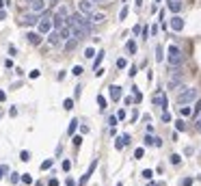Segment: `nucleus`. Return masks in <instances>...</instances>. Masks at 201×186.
I'll return each mask as SVG.
<instances>
[{"instance_id":"1","label":"nucleus","mask_w":201,"mask_h":186,"mask_svg":"<svg viewBox=\"0 0 201 186\" xmlns=\"http://www.w3.org/2000/svg\"><path fill=\"white\" fill-rule=\"evenodd\" d=\"M167 63L171 65V67H180L182 63H184V54H182V50L177 46H169V56H167Z\"/></svg>"},{"instance_id":"2","label":"nucleus","mask_w":201,"mask_h":186,"mask_svg":"<svg viewBox=\"0 0 201 186\" xmlns=\"http://www.w3.org/2000/svg\"><path fill=\"white\" fill-rule=\"evenodd\" d=\"M199 97V91L195 89V87H186L184 91L177 93V104H190V102H195Z\"/></svg>"},{"instance_id":"3","label":"nucleus","mask_w":201,"mask_h":186,"mask_svg":"<svg viewBox=\"0 0 201 186\" xmlns=\"http://www.w3.org/2000/svg\"><path fill=\"white\" fill-rule=\"evenodd\" d=\"M37 28H39V35H48L52 30V20L48 17L46 11L41 13V17H39V22H37Z\"/></svg>"},{"instance_id":"4","label":"nucleus","mask_w":201,"mask_h":186,"mask_svg":"<svg viewBox=\"0 0 201 186\" xmlns=\"http://www.w3.org/2000/svg\"><path fill=\"white\" fill-rule=\"evenodd\" d=\"M39 17H41V15H37V13H33V11H30V13H26V15H22V20H20V24H22V26H35V24L39 22Z\"/></svg>"},{"instance_id":"5","label":"nucleus","mask_w":201,"mask_h":186,"mask_svg":"<svg viewBox=\"0 0 201 186\" xmlns=\"http://www.w3.org/2000/svg\"><path fill=\"white\" fill-rule=\"evenodd\" d=\"M93 7H95V4H93L91 0H80V2H78V11H80L82 15H87V17L93 13Z\"/></svg>"},{"instance_id":"6","label":"nucleus","mask_w":201,"mask_h":186,"mask_svg":"<svg viewBox=\"0 0 201 186\" xmlns=\"http://www.w3.org/2000/svg\"><path fill=\"white\" fill-rule=\"evenodd\" d=\"M46 9H48V2H46V0H30V11H33V13L41 15Z\"/></svg>"},{"instance_id":"7","label":"nucleus","mask_w":201,"mask_h":186,"mask_svg":"<svg viewBox=\"0 0 201 186\" xmlns=\"http://www.w3.org/2000/svg\"><path fill=\"white\" fill-rule=\"evenodd\" d=\"M95 167H98V160H93V162L89 165V171H87V173H85V175L80 178V182H76V186H85V184H87V182L91 180V175H93V171H95Z\"/></svg>"},{"instance_id":"8","label":"nucleus","mask_w":201,"mask_h":186,"mask_svg":"<svg viewBox=\"0 0 201 186\" xmlns=\"http://www.w3.org/2000/svg\"><path fill=\"white\" fill-rule=\"evenodd\" d=\"M151 102H153L156 106H160V108H167V106H169V102H167V95H164L162 91H158V93H156V95L151 97Z\"/></svg>"},{"instance_id":"9","label":"nucleus","mask_w":201,"mask_h":186,"mask_svg":"<svg viewBox=\"0 0 201 186\" xmlns=\"http://www.w3.org/2000/svg\"><path fill=\"white\" fill-rule=\"evenodd\" d=\"M50 20H52V28H54V30H58L61 26H65V17H63L61 13H54Z\"/></svg>"},{"instance_id":"10","label":"nucleus","mask_w":201,"mask_h":186,"mask_svg":"<svg viewBox=\"0 0 201 186\" xmlns=\"http://www.w3.org/2000/svg\"><path fill=\"white\" fill-rule=\"evenodd\" d=\"M171 28H173V30H177V33H180V30H184V20H182L180 15H173V17H171Z\"/></svg>"},{"instance_id":"11","label":"nucleus","mask_w":201,"mask_h":186,"mask_svg":"<svg viewBox=\"0 0 201 186\" xmlns=\"http://www.w3.org/2000/svg\"><path fill=\"white\" fill-rule=\"evenodd\" d=\"M48 44H50V46H61V44H63V41H61V37H58V30H54V28H52L50 33H48Z\"/></svg>"},{"instance_id":"12","label":"nucleus","mask_w":201,"mask_h":186,"mask_svg":"<svg viewBox=\"0 0 201 186\" xmlns=\"http://www.w3.org/2000/svg\"><path fill=\"white\" fill-rule=\"evenodd\" d=\"M58 37H61V41H67V39L71 37V26H67V24L61 26V28H58Z\"/></svg>"},{"instance_id":"13","label":"nucleus","mask_w":201,"mask_h":186,"mask_svg":"<svg viewBox=\"0 0 201 186\" xmlns=\"http://www.w3.org/2000/svg\"><path fill=\"white\" fill-rule=\"evenodd\" d=\"M26 39H28V44L39 46V44L43 41V35H39V33H28V35H26Z\"/></svg>"},{"instance_id":"14","label":"nucleus","mask_w":201,"mask_h":186,"mask_svg":"<svg viewBox=\"0 0 201 186\" xmlns=\"http://www.w3.org/2000/svg\"><path fill=\"white\" fill-rule=\"evenodd\" d=\"M108 95H110V100H115V102H117V100L121 97V87H119V85H112V87L108 89Z\"/></svg>"},{"instance_id":"15","label":"nucleus","mask_w":201,"mask_h":186,"mask_svg":"<svg viewBox=\"0 0 201 186\" xmlns=\"http://www.w3.org/2000/svg\"><path fill=\"white\" fill-rule=\"evenodd\" d=\"M182 85H184V78H171L167 87H169V89H180Z\"/></svg>"},{"instance_id":"16","label":"nucleus","mask_w":201,"mask_h":186,"mask_svg":"<svg viewBox=\"0 0 201 186\" xmlns=\"http://www.w3.org/2000/svg\"><path fill=\"white\" fill-rule=\"evenodd\" d=\"M169 9L173 13H180L182 11V0H169Z\"/></svg>"},{"instance_id":"17","label":"nucleus","mask_w":201,"mask_h":186,"mask_svg":"<svg viewBox=\"0 0 201 186\" xmlns=\"http://www.w3.org/2000/svg\"><path fill=\"white\" fill-rule=\"evenodd\" d=\"M145 145H156V147H160V145H162V141L156 139V137H151L149 132H147V137H145Z\"/></svg>"},{"instance_id":"18","label":"nucleus","mask_w":201,"mask_h":186,"mask_svg":"<svg viewBox=\"0 0 201 186\" xmlns=\"http://www.w3.org/2000/svg\"><path fill=\"white\" fill-rule=\"evenodd\" d=\"M78 46V39H74V37H69L67 41H65V52H71L74 48Z\"/></svg>"},{"instance_id":"19","label":"nucleus","mask_w":201,"mask_h":186,"mask_svg":"<svg viewBox=\"0 0 201 186\" xmlns=\"http://www.w3.org/2000/svg\"><path fill=\"white\" fill-rule=\"evenodd\" d=\"M128 143H130V134H123L119 141H115V147H117V149H121V147H123V145H128Z\"/></svg>"},{"instance_id":"20","label":"nucleus","mask_w":201,"mask_h":186,"mask_svg":"<svg viewBox=\"0 0 201 186\" xmlns=\"http://www.w3.org/2000/svg\"><path fill=\"white\" fill-rule=\"evenodd\" d=\"M89 20H91L93 24H100V22H104V13H95V11H93V13L89 15Z\"/></svg>"},{"instance_id":"21","label":"nucleus","mask_w":201,"mask_h":186,"mask_svg":"<svg viewBox=\"0 0 201 186\" xmlns=\"http://www.w3.org/2000/svg\"><path fill=\"white\" fill-rule=\"evenodd\" d=\"M156 61H158V63H162V61H164V48H162V46L156 48Z\"/></svg>"},{"instance_id":"22","label":"nucleus","mask_w":201,"mask_h":186,"mask_svg":"<svg viewBox=\"0 0 201 186\" xmlns=\"http://www.w3.org/2000/svg\"><path fill=\"white\" fill-rule=\"evenodd\" d=\"M76 128H78V119H71V121H69V128H67V132H69V134H74V132H76Z\"/></svg>"},{"instance_id":"23","label":"nucleus","mask_w":201,"mask_h":186,"mask_svg":"<svg viewBox=\"0 0 201 186\" xmlns=\"http://www.w3.org/2000/svg\"><path fill=\"white\" fill-rule=\"evenodd\" d=\"M52 165H54V160H52V158H48V160H43V162H41V171H46V169H50Z\"/></svg>"},{"instance_id":"24","label":"nucleus","mask_w":201,"mask_h":186,"mask_svg":"<svg viewBox=\"0 0 201 186\" xmlns=\"http://www.w3.org/2000/svg\"><path fill=\"white\" fill-rule=\"evenodd\" d=\"M102 61H104V52H98V58L93 61V67H95V69L100 67V63H102Z\"/></svg>"},{"instance_id":"25","label":"nucleus","mask_w":201,"mask_h":186,"mask_svg":"<svg viewBox=\"0 0 201 186\" xmlns=\"http://www.w3.org/2000/svg\"><path fill=\"white\" fill-rule=\"evenodd\" d=\"M190 113H193V110H190V108H188V106H186V104H184V106H182V108H180V115H182V117H188V115H190Z\"/></svg>"},{"instance_id":"26","label":"nucleus","mask_w":201,"mask_h":186,"mask_svg":"<svg viewBox=\"0 0 201 186\" xmlns=\"http://www.w3.org/2000/svg\"><path fill=\"white\" fill-rule=\"evenodd\" d=\"M20 160H22V162H28V160H30V151H26V149H24V151L20 154Z\"/></svg>"},{"instance_id":"27","label":"nucleus","mask_w":201,"mask_h":186,"mask_svg":"<svg viewBox=\"0 0 201 186\" xmlns=\"http://www.w3.org/2000/svg\"><path fill=\"white\" fill-rule=\"evenodd\" d=\"M56 13H61V15H63L65 20H67V15H69V13H67V7H65V4H63V7H58V9H56Z\"/></svg>"},{"instance_id":"28","label":"nucleus","mask_w":201,"mask_h":186,"mask_svg":"<svg viewBox=\"0 0 201 186\" xmlns=\"http://www.w3.org/2000/svg\"><path fill=\"white\" fill-rule=\"evenodd\" d=\"M63 108H65V110H71V108H74V100H65V102H63Z\"/></svg>"},{"instance_id":"29","label":"nucleus","mask_w":201,"mask_h":186,"mask_svg":"<svg viewBox=\"0 0 201 186\" xmlns=\"http://www.w3.org/2000/svg\"><path fill=\"white\" fill-rule=\"evenodd\" d=\"M175 130H177V132H182V130H186V123H184L182 119H180V121H175Z\"/></svg>"},{"instance_id":"30","label":"nucleus","mask_w":201,"mask_h":186,"mask_svg":"<svg viewBox=\"0 0 201 186\" xmlns=\"http://www.w3.org/2000/svg\"><path fill=\"white\" fill-rule=\"evenodd\" d=\"M143 156H145V149H143V147H139V149L134 151V158H136V160H141Z\"/></svg>"},{"instance_id":"31","label":"nucleus","mask_w":201,"mask_h":186,"mask_svg":"<svg viewBox=\"0 0 201 186\" xmlns=\"http://www.w3.org/2000/svg\"><path fill=\"white\" fill-rule=\"evenodd\" d=\"M141 175H143L145 180H151V178H153V171H151V169H145V171H143Z\"/></svg>"},{"instance_id":"32","label":"nucleus","mask_w":201,"mask_h":186,"mask_svg":"<svg viewBox=\"0 0 201 186\" xmlns=\"http://www.w3.org/2000/svg\"><path fill=\"white\" fill-rule=\"evenodd\" d=\"M98 104H100V108H102V110L106 108V97H104V95H98Z\"/></svg>"},{"instance_id":"33","label":"nucleus","mask_w":201,"mask_h":186,"mask_svg":"<svg viewBox=\"0 0 201 186\" xmlns=\"http://www.w3.org/2000/svg\"><path fill=\"white\" fill-rule=\"evenodd\" d=\"M85 56H87V58H93V56H95V50H93V48H87V50H85Z\"/></svg>"},{"instance_id":"34","label":"nucleus","mask_w":201,"mask_h":186,"mask_svg":"<svg viewBox=\"0 0 201 186\" xmlns=\"http://www.w3.org/2000/svg\"><path fill=\"white\" fill-rule=\"evenodd\" d=\"M9 180H11V184H17V182H20V173H11Z\"/></svg>"},{"instance_id":"35","label":"nucleus","mask_w":201,"mask_h":186,"mask_svg":"<svg viewBox=\"0 0 201 186\" xmlns=\"http://www.w3.org/2000/svg\"><path fill=\"white\" fill-rule=\"evenodd\" d=\"M20 180H22V182H24V184H33V178H30V175H28V173H24V175H22V178H20Z\"/></svg>"},{"instance_id":"36","label":"nucleus","mask_w":201,"mask_h":186,"mask_svg":"<svg viewBox=\"0 0 201 186\" xmlns=\"http://www.w3.org/2000/svg\"><path fill=\"white\" fill-rule=\"evenodd\" d=\"M128 52H132V54H134V52H136V44H134V41H128Z\"/></svg>"},{"instance_id":"37","label":"nucleus","mask_w":201,"mask_h":186,"mask_svg":"<svg viewBox=\"0 0 201 186\" xmlns=\"http://www.w3.org/2000/svg\"><path fill=\"white\" fill-rule=\"evenodd\" d=\"M180 186H193V178H184V180L180 182Z\"/></svg>"},{"instance_id":"38","label":"nucleus","mask_w":201,"mask_h":186,"mask_svg":"<svg viewBox=\"0 0 201 186\" xmlns=\"http://www.w3.org/2000/svg\"><path fill=\"white\" fill-rule=\"evenodd\" d=\"M82 72H85V69H82V67H80V65H76V67H74V69H71V74H74V76H80V74H82Z\"/></svg>"},{"instance_id":"39","label":"nucleus","mask_w":201,"mask_h":186,"mask_svg":"<svg viewBox=\"0 0 201 186\" xmlns=\"http://www.w3.org/2000/svg\"><path fill=\"white\" fill-rule=\"evenodd\" d=\"M162 121H164V123H171V115H169V110L162 113Z\"/></svg>"},{"instance_id":"40","label":"nucleus","mask_w":201,"mask_h":186,"mask_svg":"<svg viewBox=\"0 0 201 186\" xmlns=\"http://www.w3.org/2000/svg\"><path fill=\"white\" fill-rule=\"evenodd\" d=\"M126 17H128V7H123L121 13H119V20H126Z\"/></svg>"},{"instance_id":"41","label":"nucleus","mask_w":201,"mask_h":186,"mask_svg":"<svg viewBox=\"0 0 201 186\" xmlns=\"http://www.w3.org/2000/svg\"><path fill=\"white\" fill-rule=\"evenodd\" d=\"M61 167H63V171H69V169H71V162H69V160H63Z\"/></svg>"},{"instance_id":"42","label":"nucleus","mask_w":201,"mask_h":186,"mask_svg":"<svg viewBox=\"0 0 201 186\" xmlns=\"http://www.w3.org/2000/svg\"><path fill=\"white\" fill-rule=\"evenodd\" d=\"M126 65H128V63H126V58H119V61H117V67H119V69H123Z\"/></svg>"},{"instance_id":"43","label":"nucleus","mask_w":201,"mask_h":186,"mask_svg":"<svg viewBox=\"0 0 201 186\" xmlns=\"http://www.w3.org/2000/svg\"><path fill=\"white\" fill-rule=\"evenodd\" d=\"M117 121H119V119H117L115 115H110V117H108V123H110V126H117Z\"/></svg>"},{"instance_id":"44","label":"nucleus","mask_w":201,"mask_h":186,"mask_svg":"<svg viewBox=\"0 0 201 186\" xmlns=\"http://www.w3.org/2000/svg\"><path fill=\"white\" fill-rule=\"evenodd\" d=\"M180 160H182V158H180L177 154H173V156H171V162H173V165H180Z\"/></svg>"},{"instance_id":"45","label":"nucleus","mask_w":201,"mask_h":186,"mask_svg":"<svg viewBox=\"0 0 201 186\" xmlns=\"http://www.w3.org/2000/svg\"><path fill=\"white\" fill-rule=\"evenodd\" d=\"M128 76H130V78H134V76H136V67H134V65L130 67V72H128Z\"/></svg>"},{"instance_id":"46","label":"nucleus","mask_w":201,"mask_h":186,"mask_svg":"<svg viewBox=\"0 0 201 186\" xmlns=\"http://www.w3.org/2000/svg\"><path fill=\"white\" fill-rule=\"evenodd\" d=\"M7 171H9V167H7V165H4V167H0V180L4 178V173H7Z\"/></svg>"},{"instance_id":"47","label":"nucleus","mask_w":201,"mask_h":186,"mask_svg":"<svg viewBox=\"0 0 201 186\" xmlns=\"http://www.w3.org/2000/svg\"><path fill=\"white\" fill-rule=\"evenodd\" d=\"M9 54H11V56H15V54H17V48H15V46H9Z\"/></svg>"},{"instance_id":"48","label":"nucleus","mask_w":201,"mask_h":186,"mask_svg":"<svg viewBox=\"0 0 201 186\" xmlns=\"http://www.w3.org/2000/svg\"><path fill=\"white\" fill-rule=\"evenodd\" d=\"M39 74H41L39 69H33V72H30V78H39Z\"/></svg>"},{"instance_id":"49","label":"nucleus","mask_w":201,"mask_h":186,"mask_svg":"<svg viewBox=\"0 0 201 186\" xmlns=\"http://www.w3.org/2000/svg\"><path fill=\"white\" fill-rule=\"evenodd\" d=\"M80 143H82V137H74V145H76V147H78Z\"/></svg>"},{"instance_id":"50","label":"nucleus","mask_w":201,"mask_h":186,"mask_svg":"<svg viewBox=\"0 0 201 186\" xmlns=\"http://www.w3.org/2000/svg\"><path fill=\"white\" fill-rule=\"evenodd\" d=\"M2 20H7V11H4V9H0V22H2Z\"/></svg>"},{"instance_id":"51","label":"nucleus","mask_w":201,"mask_h":186,"mask_svg":"<svg viewBox=\"0 0 201 186\" xmlns=\"http://www.w3.org/2000/svg\"><path fill=\"white\" fill-rule=\"evenodd\" d=\"M48 186H58V180H56V178H52L50 182H48Z\"/></svg>"},{"instance_id":"52","label":"nucleus","mask_w":201,"mask_h":186,"mask_svg":"<svg viewBox=\"0 0 201 186\" xmlns=\"http://www.w3.org/2000/svg\"><path fill=\"white\" fill-rule=\"evenodd\" d=\"M199 110H201V100H199V102H197V106H195V110H193V113H195V115H197V113H199Z\"/></svg>"},{"instance_id":"53","label":"nucleus","mask_w":201,"mask_h":186,"mask_svg":"<svg viewBox=\"0 0 201 186\" xmlns=\"http://www.w3.org/2000/svg\"><path fill=\"white\" fill-rule=\"evenodd\" d=\"M4 100H7V93H4V91H0V102H4Z\"/></svg>"},{"instance_id":"54","label":"nucleus","mask_w":201,"mask_h":186,"mask_svg":"<svg viewBox=\"0 0 201 186\" xmlns=\"http://www.w3.org/2000/svg\"><path fill=\"white\" fill-rule=\"evenodd\" d=\"M67 186H76V182H74L71 178H67Z\"/></svg>"},{"instance_id":"55","label":"nucleus","mask_w":201,"mask_h":186,"mask_svg":"<svg viewBox=\"0 0 201 186\" xmlns=\"http://www.w3.org/2000/svg\"><path fill=\"white\" fill-rule=\"evenodd\" d=\"M197 130H199V132H201V117H199V119H197Z\"/></svg>"},{"instance_id":"56","label":"nucleus","mask_w":201,"mask_h":186,"mask_svg":"<svg viewBox=\"0 0 201 186\" xmlns=\"http://www.w3.org/2000/svg\"><path fill=\"white\" fill-rule=\"evenodd\" d=\"M147 186H162V184H160V182H149Z\"/></svg>"},{"instance_id":"57","label":"nucleus","mask_w":201,"mask_h":186,"mask_svg":"<svg viewBox=\"0 0 201 186\" xmlns=\"http://www.w3.org/2000/svg\"><path fill=\"white\" fill-rule=\"evenodd\" d=\"M4 4H9V2H7V0H0V9H2Z\"/></svg>"},{"instance_id":"58","label":"nucleus","mask_w":201,"mask_h":186,"mask_svg":"<svg viewBox=\"0 0 201 186\" xmlns=\"http://www.w3.org/2000/svg\"><path fill=\"white\" fill-rule=\"evenodd\" d=\"M134 4H136V7H141V4H143V0H136V2H134Z\"/></svg>"},{"instance_id":"59","label":"nucleus","mask_w":201,"mask_h":186,"mask_svg":"<svg viewBox=\"0 0 201 186\" xmlns=\"http://www.w3.org/2000/svg\"><path fill=\"white\" fill-rule=\"evenodd\" d=\"M91 2H93V4H95V2H104V0H91Z\"/></svg>"}]
</instances>
